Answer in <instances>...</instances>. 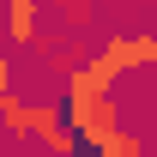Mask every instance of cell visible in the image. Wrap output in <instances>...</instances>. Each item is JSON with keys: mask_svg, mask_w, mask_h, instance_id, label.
<instances>
[{"mask_svg": "<svg viewBox=\"0 0 157 157\" xmlns=\"http://www.w3.org/2000/svg\"><path fill=\"white\" fill-rule=\"evenodd\" d=\"M67 127L78 133V145L97 151L103 139L121 127V103L109 97L103 85H91L85 73H67Z\"/></svg>", "mask_w": 157, "mask_h": 157, "instance_id": "1", "label": "cell"}, {"mask_svg": "<svg viewBox=\"0 0 157 157\" xmlns=\"http://www.w3.org/2000/svg\"><path fill=\"white\" fill-rule=\"evenodd\" d=\"M139 67H157V30H121V36H109L91 60H78L73 73H85L91 85H115L121 73H139Z\"/></svg>", "mask_w": 157, "mask_h": 157, "instance_id": "2", "label": "cell"}, {"mask_svg": "<svg viewBox=\"0 0 157 157\" xmlns=\"http://www.w3.org/2000/svg\"><path fill=\"white\" fill-rule=\"evenodd\" d=\"M36 139H42L48 157H73V151H78V133L67 127L60 103H36Z\"/></svg>", "mask_w": 157, "mask_h": 157, "instance_id": "3", "label": "cell"}, {"mask_svg": "<svg viewBox=\"0 0 157 157\" xmlns=\"http://www.w3.org/2000/svg\"><path fill=\"white\" fill-rule=\"evenodd\" d=\"M6 30L18 48H30L42 36V0H6Z\"/></svg>", "mask_w": 157, "mask_h": 157, "instance_id": "4", "label": "cell"}, {"mask_svg": "<svg viewBox=\"0 0 157 157\" xmlns=\"http://www.w3.org/2000/svg\"><path fill=\"white\" fill-rule=\"evenodd\" d=\"M0 127L12 139H36V103H18L12 91H0Z\"/></svg>", "mask_w": 157, "mask_h": 157, "instance_id": "5", "label": "cell"}, {"mask_svg": "<svg viewBox=\"0 0 157 157\" xmlns=\"http://www.w3.org/2000/svg\"><path fill=\"white\" fill-rule=\"evenodd\" d=\"M30 48H36V55L48 60L55 73H73V67H78V48H85V42H78L73 30H67V36H36V42H30Z\"/></svg>", "mask_w": 157, "mask_h": 157, "instance_id": "6", "label": "cell"}, {"mask_svg": "<svg viewBox=\"0 0 157 157\" xmlns=\"http://www.w3.org/2000/svg\"><path fill=\"white\" fill-rule=\"evenodd\" d=\"M97 157H145V133H133V127H115V133L97 145Z\"/></svg>", "mask_w": 157, "mask_h": 157, "instance_id": "7", "label": "cell"}, {"mask_svg": "<svg viewBox=\"0 0 157 157\" xmlns=\"http://www.w3.org/2000/svg\"><path fill=\"white\" fill-rule=\"evenodd\" d=\"M55 6H60V18H67L73 36H78V30H91V18H97V0H55Z\"/></svg>", "mask_w": 157, "mask_h": 157, "instance_id": "8", "label": "cell"}, {"mask_svg": "<svg viewBox=\"0 0 157 157\" xmlns=\"http://www.w3.org/2000/svg\"><path fill=\"white\" fill-rule=\"evenodd\" d=\"M0 91H12V42H0Z\"/></svg>", "mask_w": 157, "mask_h": 157, "instance_id": "9", "label": "cell"}, {"mask_svg": "<svg viewBox=\"0 0 157 157\" xmlns=\"http://www.w3.org/2000/svg\"><path fill=\"white\" fill-rule=\"evenodd\" d=\"M0 6H6V0H0Z\"/></svg>", "mask_w": 157, "mask_h": 157, "instance_id": "10", "label": "cell"}]
</instances>
